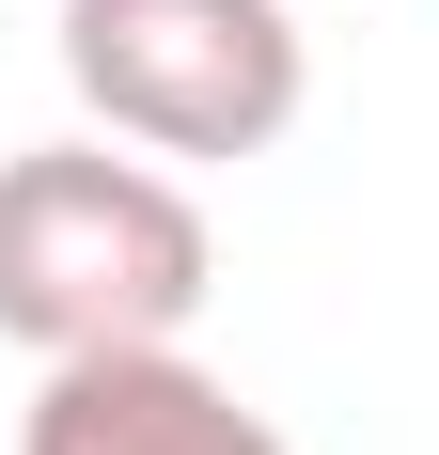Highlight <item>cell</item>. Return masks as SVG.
I'll return each instance as SVG.
<instances>
[{
	"label": "cell",
	"mask_w": 439,
	"mask_h": 455,
	"mask_svg": "<svg viewBox=\"0 0 439 455\" xmlns=\"http://www.w3.org/2000/svg\"><path fill=\"white\" fill-rule=\"evenodd\" d=\"M220 299V235L141 141H32L0 157V346L94 362V346H188Z\"/></svg>",
	"instance_id": "1"
},
{
	"label": "cell",
	"mask_w": 439,
	"mask_h": 455,
	"mask_svg": "<svg viewBox=\"0 0 439 455\" xmlns=\"http://www.w3.org/2000/svg\"><path fill=\"white\" fill-rule=\"evenodd\" d=\"M16 455H299V440H283L235 377H204L188 346H94V362L32 377Z\"/></svg>",
	"instance_id": "3"
},
{
	"label": "cell",
	"mask_w": 439,
	"mask_h": 455,
	"mask_svg": "<svg viewBox=\"0 0 439 455\" xmlns=\"http://www.w3.org/2000/svg\"><path fill=\"white\" fill-rule=\"evenodd\" d=\"M63 79L141 157H267L314 94L299 0H63Z\"/></svg>",
	"instance_id": "2"
}]
</instances>
